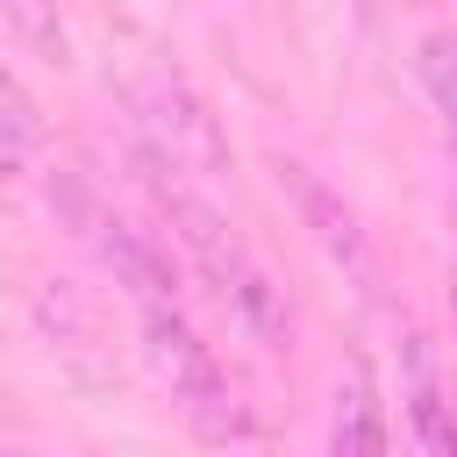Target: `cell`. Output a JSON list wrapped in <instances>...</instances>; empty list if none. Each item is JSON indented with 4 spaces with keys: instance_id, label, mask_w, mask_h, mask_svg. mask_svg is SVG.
<instances>
[{
    "instance_id": "2",
    "label": "cell",
    "mask_w": 457,
    "mask_h": 457,
    "mask_svg": "<svg viewBox=\"0 0 457 457\" xmlns=\"http://www.w3.org/2000/svg\"><path fill=\"white\" fill-rule=\"evenodd\" d=\"M136 336H143V364L157 371V386L179 400V414H186L200 436L228 443V436L250 428V414L236 407L228 371L214 364V350L200 343V328L186 321L179 300H164V307H136Z\"/></svg>"
},
{
    "instance_id": "3",
    "label": "cell",
    "mask_w": 457,
    "mask_h": 457,
    "mask_svg": "<svg viewBox=\"0 0 457 457\" xmlns=\"http://www.w3.org/2000/svg\"><path fill=\"white\" fill-rule=\"evenodd\" d=\"M93 250L107 257V271H114V286H129V300L136 307H164V300H179V278H171V257L143 236V228H129V221H107V214H93Z\"/></svg>"
},
{
    "instance_id": "5",
    "label": "cell",
    "mask_w": 457,
    "mask_h": 457,
    "mask_svg": "<svg viewBox=\"0 0 457 457\" xmlns=\"http://www.w3.org/2000/svg\"><path fill=\"white\" fill-rule=\"evenodd\" d=\"M278 179L293 186V200H300V214L314 221V236H321V250L336 257V264H350V271H371L364 264V236H357V221H350V207L328 193V186H314L300 164H278Z\"/></svg>"
},
{
    "instance_id": "6",
    "label": "cell",
    "mask_w": 457,
    "mask_h": 457,
    "mask_svg": "<svg viewBox=\"0 0 457 457\" xmlns=\"http://www.w3.org/2000/svg\"><path fill=\"white\" fill-rule=\"evenodd\" d=\"M43 150V114L29 100V86L0 64V171H29Z\"/></svg>"
},
{
    "instance_id": "8",
    "label": "cell",
    "mask_w": 457,
    "mask_h": 457,
    "mask_svg": "<svg viewBox=\"0 0 457 457\" xmlns=\"http://www.w3.org/2000/svg\"><path fill=\"white\" fill-rule=\"evenodd\" d=\"M0 21H7L36 57H50V64H64V57H71V36H64L57 0H0Z\"/></svg>"
},
{
    "instance_id": "1",
    "label": "cell",
    "mask_w": 457,
    "mask_h": 457,
    "mask_svg": "<svg viewBox=\"0 0 457 457\" xmlns=\"http://www.w3.org/2000/svg\"><path fill=\"white\" fill-rule=\"evenodd\" d=\"M114 93H121V107H129V121H136V136H143L150 171L186 179V186L221 179V164H228L221 129H214V114H207V100L179 79L171 57H157V50L136 43V50L114 64Z\"/></svg>"
},
{
    "instance_id": "7",
    "label": "cell",
    "mask_w": 457,
    "mask_h": 457,
    "mask_svg": "<svg viewBox=\"0 0 457 457\" xmlns=\"http://www.w3.org/2000/svg\"><path fill=\"white\" fill-rule=\"evenodd\" d=\"M407 421H414V436L428 443V457H457V400H443V386H436L428 371H414Z\"/></svg>"
},
{
    "instance_id": "4",
    "label": "cell",
    "mask_w": 457,
    "mask_h": 457,
    "mask_svg": "<svg viewBox=\"0 0 457 457\" xmlns=\"http://www.w3.org/2000/svg\"><path fill=\"white\" fill-rule=\"evenodd\" d=\"M328 457H386V407H378V386H371L364 357H350V371L336 378Z\"/></svg>"
},
{
    "instance_id": "9",
    "label": "cell",
    "mask_w": 457,
    "mask_h": 457,
    "mask_svg": "<svg viewBox=\"0 0 457 457\" xmlns=\"http://www.w3.org/2000/svg\"><path fill=\"white\" fill-rule=\"evenodd\" d=\"M421 86L450 114V129H457V36H428L421 43Z\"/></svg>"
},
{
    "instance_id": "10",
    "label": "cell",
    "mask_w": 457,
    "mask_h": 457,
    "mask_svg": "<svg viewBox=\"0 0 457 457\" xmlns=\"http://www.w3.org/2000/svg\"><path fill=\"white\" fill-rule=\"evenodd\" d=\"M450 314H457V286H450Z\"/></svg>"
}]
</instances>
